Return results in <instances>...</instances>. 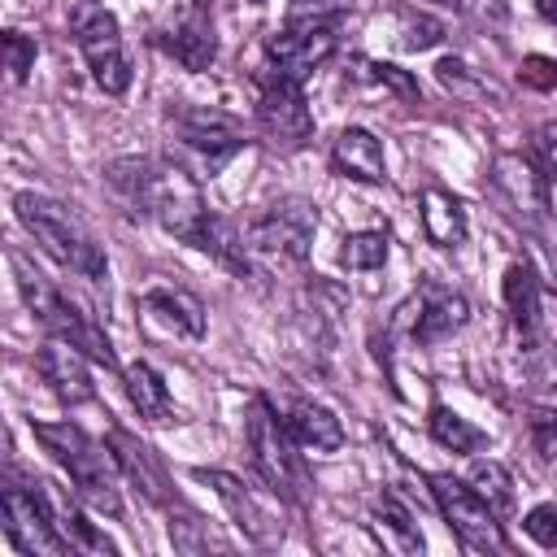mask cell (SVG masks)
I'll return each mask as SVG.
<instances>
[{
    "label": "cell",
    "instance_id": "cell-11",
    "mask_svg": "<svg viewBox=\"0 0 557 557\" xmlns=\"http://www.w3.org/2000/svg\"><path fill=\"white\" fill-rule=\"evenodd\" d=\"M74 30H78V52H83L96 87L109 96H122L131 87V57L122 48L117 17L109 9H87V13H78Z\"/></svg>",
    "mask_w": 557,
    "mask_h": 557
},
{
    "label": "cell",
    "instance_id": "cell-4",
    "mask_svg": "<svg viewBox=\"0 0 557 557\" xmlns=\"http://www.w3.org/2000/svg\"><path fill=\"white\" fill-rule=\"evenodd\" d=\"M13 213L17 222L26 226V235L52 257L61 261L65 270L83 274V278H104V252L96 244V235L52 196H39V191H17L13 196Z\"/></svg>",
    "mask_w": 557,
    "mask_h": 557
},
{
    "label": "cell",
    "instance_id": "cell-3",
    "mask_svg": "<svg viewBox=\"0 0 557 557\" xmlns=\"http://www.w3.org/2000/svg\"><path fill=\"white\" fill-rule=\"evenodd\" d=\"M9 265H13V278H17V292H22L26 309L35 313V322H39L48 335L74 344L78 352H87V357L100 361L104 370L117 366V352H113L109 335H104L87 313H78V305H74L61 287H52V278H44L17 248H9Z\"/></svg>",
    "mask_w": 557,
    "mask_h": 557
},
{
    "label": "cell",
    "instance_id": "cell-15",
    "mask_svg": "<svg viewBox=\"0 0 557 557\" xmlns=\"http://www.w3.org/2000/svg\"><path fill=\"white\" fill-rule=\"evenodd\" d=\"M157 48L165 57H174L183 70H209L213 57H218V39H213V22L205 17V4L191 0V9L183 17H174L170 26H161L157 35Z\"/></svg>",
    "mask_w": 557,
    "mask_h": 557
},
{
    "label": "cell",
    "instance_id": "cell-10",
    "mask_svg": "<svg viewBox=\"0 0 557 557\" xmlns=\"http://www.w3.org/2000/svg\"><path fill=\"white\" fill-rule=\"evenodd\" d=\"M339 48V22H283V30H274L265 39V70L305 83L331 52Z\"/></svg>",
    "mask_w": 557,
    "mask_h": 557
},
{
    "label": "cell",
    "instance_id": "cell-36",
    "mask_svg": "<svg viewBox=\"0 0 557 557\" xmlns=\"http://www.w3.org/2000/svg\"><path fill=\"white\" fill-rule=\"evenodd\" d=\"M366 74H370L379 87L396 91L400 100H418V83H413L405 70H396V65H387V61H366Z\"/></svg>",
    "mask_w": 557,
    "mask_h": 557
},
{
    "label": "cell",
    "instance_id": "cell-5",
    "mask_svg": "<svg viewBox=\"0 0 557 557\" xmlns=\"http://www.w3.org/2000/svg\"><path fill=\"white\" fill-rule=\"evenodd\" d=\"M244 435H248V453H252V466L265 479V487L292 505H305L309 500V474H305V461L296 453L300 444L292 440L287 418H278V409L265 396L248 400Z\"/></svg>",
    "mask_w": 557,
    "mask_h": 557
},
{
    "label": "cell",
    "instance_id": "cell-31",
    "mask_svg": "<svg viewBox=\"0 0 557 557\" xmlns=\"http://www.w3.org/2000/svg\"><path fill=\"white\" fill-rule=\"evenodd\" d=\"M0 52H4V70H9V83L13 87H22L26 78H30V70H35V39H26L22 30H4L0 35Z\"/></svg>",
    "mask_w": 557,
    "mask_h": 557
},
{
    "label": "cell",
    "instance_id": "cell-37",
    "mask_svg": "<svg viewBox=\"0 0 557 557\" xmlns=\"http://www.w3.org/2000/svg\"><path fill=\"white\" fill-rule=\"evenodd\" d=\"M522 531L540 544V548H557V505H535L522 518Z\"/></svg>",
    "mask_w": 557,
    "mask_h": 557
},
{
    "label": "cell",
    "instance_id": "cell-41",
    "mask_svg": "<svg viewBox=\"0 0 557 557\" xmlns=\"http://www.w3.org/2000/svg\"><path fill=\"white\" fill-rule=\"evenodd\" d=\"M535 157H540L544 174L557 183V122H544V126L535 131Z\"/></svg>",
    "mask_w": 557,
    "mask_h": 557
},
{
    "label": "cell",
    "instance_id": "cell-32",
    "mask_svg": "<svg viewBox=\"0 0 557 557\" xmlns=\"http://www.w3.org/2000/svg\"><path fill=\"white\" fill-rule=\"evenodd\" d=\"M435 78H440L448 91H457V96H487V91H492V96H500L492 83L474 78V74H470V65H466V61H457V57H444V61L435 65Z\"/></svg>",
    "mask_w": 557,
    "mask_h": 557
},
{
    "label": "cell",
    "instance_id": "cell-9",
    "mask_svg": "<svg viewBox=\"0 0 557 557\" xmlns=\"http://www.w3.org/2000/svg\"><path fill=\"white\" fill-rule=\"evenodd\" d=\"M313 231H318V209L309 200H300V196H283L261 218H252L244 239H248V252L261 257V261L300 265L309 257Z\"/></svg>",
    "mask_w": 557,
    "mask_h": 557
},
{
    "label": "cell",
    "instance_id": "cell-2",
    "mask_svg": "<svg viewBox=\"0 0 557 557\" xmlns=\"http://www.w3.org/2000/svg\"><path fill=\"white\" fill-rule=\"evenodd\" d=\"M30 431H35V440L52 453V461L70 474L78 500H87L91 509H100V513H109V518L122 513L117 457H113L109 444L91 440V435H87L78 422H70V418H65V422H35V418H30Z\"/></svg>",
    "mask_w": 557,
    "mask_h": 557
},
{
    "label": "cell",
    "instance_id": "cell-14",
    "mask_svg": "<svg viewBox=\"0 0 557 557\" xmlns=\"http://www.w3.org/2000/svg\"><path fill=\"white\" fill-rule=\"evenodd\" d=\"M409 300H413L409 339L422 344V348L444 344V339L457 335V331L466 326V318H470L466 296H461V292H448V287H440V283H426V287H422L418 296H409Z\"/></svg>",
    "mask_w": 557,
    "mask_h": 557
},
{
    "label": "cell",
    "instance_id": "cell-39",
    "mask_svg": "<svg viewBox=\"0 0 557 557\" xmlns=\"http://www.w3.org/2000/svg\"><path fill=\"white\" fill-rule=\"evenodd\" d=\"M518 78H522L527 87H535V91H553V87H557V61H553V57H522Z\"/></svg>",
    "mask_w": 557,
    "mask_h": 557
},
{
    "label": "cell",
    "instance_id": "cell-38",
    "mask_svg": "<svg viewBox=\"0 0 557 557\" xmlns=\"http://www.w3.org/2000/svg\"><path fill=\"white\" fill-rule=\"evenodd\" d=\"M531 440L540 457L557 461V409H531Z\"/></svg>",
    "mask_w": 557,
    "mask_h": 557
},
{
    "label": "cell",
    "instance_id": "cell-44",
    "mask_svg": "<svg viewBox=\"0 0 557 557\" xmlns=\"http://www.w3.org/2000/svg\"><path fill=\"white\" fill-rule=\"evenodd\" d=\"M196 4H209V0H196Z\"/></svg>",
    "mask_w": 557,
    "mask_h": 557
},
{
    "label": "cell",
    "instance_id": "cell-34",
    "mask_svg": "<svg viewBox=\"0 0 557 557\" xmlns=\"http://www.w3.org/2000/svg\"><path fill=\"white\" fill-rule=\"evenodd\" d=\"M379 518L400 535V548H409V553H422V531L413 527V518H409V509L396 500V496H383L379 500Z\"/></svg>",
    "mask_w": 557,
    "mask_h": 557
},
{
    "label": "cell",
    "instance_id": "cell-8",
    "mask_svg": "<svg viewBox=\"0 0 557 557\" xmlns=\"http://www.w3.org/2000/svg\"><path fill=\"white\" fill-rule=\"evenodd\" d=\"M431 483V496H435V509L444 513L448 531L474 548V553H505L509 540L500 531V513L470 487V479H453V474H426Z\"/></svg>",
    "mask_w": 557,
    "mask_h": 557
},
{
    "label": "cell",
    "instance_id": "cell-27",
    "mask_svg": "<svg viewBox=\"0 0 557 557\" xmlns=\"http://www.w3.org/2000/svg\"><path fill=\"white\" fill-rule=\"evenodd\" d=\"M200 252H209L213 261H222L231 274H252V252H248V239L226 222V218H218V213H209V226H205V244H200Z\"/></svg>",
    "mask_w": 557,
    "mask_h": 557
},
{
    "label": "cell",
    "instance_id": "cell-21",
    "mask_svg": "<svg viewBox=\"0 0 557 557\" xmlns=\"http://www.w3.org/2000/svg\"><path fill=\"white\" fill-rule=\"evenodd\" d=\"M39 487H44V500H48V509H52V522H57V531L65 535V544L74 548V553H117V544L96 527V522H87L83 513H78V505L57 487V483H44L39 479Z\"/></svg>",
    "mask_w": 557,
    "mask_h": 557
},
{
    "label": "cell",
    "instance_id": "cell-29",
    "mask_svg": "<svg viewBox=\"0 0 557 557\" xmlns=\"http://www.w3.org/2000/svg\"><path fill=\"white\" fill-rule=\"evenodd\" d=\"M470 487L496 509V513H509L513 509V479H509V470L500 466V461H474L470 466Z\"/></svg>",
    "mask_w": 557,
    "mask_h": 557
},
{
    "label": "cell",
    "instance_id": "cell-7",
    "mask_svg": "<svg viewBox=\"0 0 557 557\" xmlns=\"http://www.w3.org/2000/svg\"><path fill=\"white\" fill-rule=\"evenodd\" d=\"M0 527H4V540L17 553H30V557L74 553L65 544V535L57 531V522H52V509L44 500L39 479H17V470H9L4 483H0Z\"/></svg>",
    "mask_w": 557,
    "mask_h": 557
},
{
    "label": "cell",
    "instance_id": "cell-23",
    "mask_svg": "<svg viewBox=\"0 0 557 557\" xmlns=\"http://www.w3.org/2000/svg\"><path fill=\"white\" fill-rule=\"evenodd\" d=\"M287 431H292V440H296L300 448H309V453H335V448L344 444L339 418H335L326 405H318V400H296V405L287 409Z\"/></svg>",
    "mask_w": 557,
    "mask_h": 557
},
{
    "label": "cell",
    "instance_id": "cell-26",
    "mask_svg": "<svg viewBox=\"0 0 557 557\" xmlns=\"http://www.w3.org/2000/svg\"><path fill=\"white\" fill-rule=\"evenodd\" d=\"M379 26H383L387 44L400 48V52H426V48H435L444 39V26L435 17H426V13H418V9H387L379 17Z\"/></svg>",
    "mask_w": 557,
    "mask_h": 557
},
{
    "label": "cell",
    "instance_id": "cell-6",
    "mask_svg": "<svg viewBox=\"0 0 557 557\" xmlns=\"http://www.w3.org/2000/svg\"><path fill=\"white\" fill-rule=\"evenodd\" d=\"M165 135H170V161H178L196 178L222 174L226 161L244 148V135L226 113L191 109V104H174L165 113Z\"/></svg>",
    "mask_w": 557,
    "mask_h": 557
},
{
    "label": "cell",
    "instance_id": "cell-43",
    "mask_svg": "<svg viewBox=\"0 0 557 557\" xmlns=\"http://www.w3.org/2000/svg\"><path fill=\"white\" fill-rule=\"evenodd\" d=\"M252 4H265V0H252Z\"/></svg>",
    "mask_w": 557,
    "mask_h": 557
},
{
    "label": "cell",
    "instance_id": "cell-16",
    "mask_svg": "<svg viewBox=\"0 0 557 557\" xmlns=\"http://www.w3.org/2000/svg\"><path fill=\"white\" fill-rule=\"evenodd\" d=\"M35 370L39 379L52 387V396H61L65 405H83V400H96V383L87 374V352H78L74 344L65 339H48L39 352H35Z\"/></svg>",
    "mask_w": 557,
    "mask_h": 557
},
{
    "label": "cell",
    "instance_id": "cell-19",
    "mask_svg": "<svg viewBox=\"0 0 557 557\" xmlns=\"http://www.w3.org/2000/svg\"><path fill=\"white\" fill-rule=\"evenodd\" d=\"M331 165L335 174L344 178H357V183H383L387 178V157H383V144L374 131L366 126H344L331 144Z\"/></svg>",
    "mask_w": 557,
    "mask_h": 557
},
{
    "label": "cell",
    "instance_id": "cell-18",
    "mask_svg": "<svg viewBox=\"0 0 557 557\" xmlns=\"http://www.w3.org/2000/svg\"><path fill=\"white\" fill-rule=\"evenodd\" d=\"M109 448H113V457H117V470L144 492V500H152V505H170L165 470H161L157 453H152L139 435H131L126 426H109Z\"/></svg>",
    "mask_w": 557,
    "mask_h": 557
},
{
    "label": "cell",
    "instance_id": "cell-28",
    "mask_svg": "<svg viewBox=\"0 0 557 557\" xmlns=\"http://www.w3.org/2000/svg\"><path fill=\"white\" fill-rule=\"evenodd\" d=\"M426 426H431V440L440 448H448V453H479V448H487V435L474 422H466L457 409H448V405H431Z\"/></svg>",
    "mask_w": 557,
    "mask_h": 557
},
{
    "label": "cell",
    "instance_id": "cell-20",
    "mask_svg": "<svg viewBox=\"0 0 557 557\" xmlns=\"http://www.w3.org/2000/svg\"><path fill=\"white\" fill-rule=\"evenodd\" d=\"M139 313L148 322H157L161 331H174V335H187V339L205 335V305L187 287H152V292H144L139 296Z\"/></svg>",
    "mask_w": 557,
    "mask_h": 557
},
{
    "label": "cell",
    "instance_id": "cell-30",
    "mask_svg": "<svg viewBox=\"0 0 557 557\" xmlns=\"http://www.w3.org/2000/svg\"><path fill=\"white\" fill-rule=\"evenodd\" d=\"M339 261L348 270H379L387 261V231H357L344 239Z\"/></svg>",
    "mask_w": 557,
    "mask_h": 557
},
{
    "label": "cell",
    "instance_id": "cell-35",
    "mask_svg": "<svg viewBox=\"0 0 557 557\" xmlns=\"http://www.w3.org/2000/svg\"><path fill=\"white\" fill-rule=\"evenodd\" d=\"M527 235H531V244H535V252H540L544 283L557 292V222H553V218H544V222H540V226H531Z\"/></svg>",
    "mask_w": 557,
    "mask_h": 557
},
{
    "label": "cell",
    "instance_id": "cell-1",
    "mask_svg": "<svg viewBox=\"0 0 557 557\" xmlns=\"http://www.w3.org/2000/svg\"><path fill=\"white\" fill-rule=\"evenodd\" d=\"M109 187L135 209L148 213L165 235H174L178 244L200 248L205 244V226H209V209L200 196V178L187 174L178 161H148V157H117L104 170Z\"/></svg>",
    "mask_w": 557,
    "mask_h": 557
},
{
    "label": "cell",
    "instance_id": "cell-13",
    "mask_svg": "<svg viewBox=\"0 0 557 557\" xmlns=\"http://www.w3.org/2000/svg\"><path fill=\"white\" fill-rule=\"evenodd\" d=\"M257 122L270 135V144L278 148H300L313 135V113L305 104V91L296 78L283 74H261V91H257Z\"/></svg>",
    "mask_w": 557,
    "mask_h": 557
},
{
    "label": "cell",
    "instance_id": "cell-22",
    "mask_svg": "<svg viewBox=\"0 0 557 557\" xmlns=\"http://www.w3.org/2000/svg\"><path fill=\"white\" fill-rule=\"evenodd\" d=\"M418 218H422V231L431 244L440 248H457L466 239V209L457 205L453 191L444 187H422L418 196Z\"/></svg>",
    "mask_w": 557,
    "mask_h": 557
},
{
    "label": "cell",
    "instance_id": "cell-25",
    "mask_svg": "<svg viewBox=\"0 0 557 557\" xmlns=\"http://www.w3.org/2000/svg\"><path fill=\"white\" fill-rule=\"evenodd\" d=\"M122 379H126V396H131V405H135L139 418H148V422H174V396H170L165 379L148 361H131L122 370Z\"/></svg>",
    "mask_w": 557,
    "mask_h": 557
},
{
    "label": "cell",
    "instance_id": "cell-42",
    "mask_svg": "<svg viewBox=\"0 0 557 557\" xmlns=\"http://www.w3.org/2000/svg\"><path fill=\"white\" fill-rule=\"evenodd\" d=\"M535 9H540V13H544L553 26H557V0H535Z\"/></svg>",
    "mask_w": 557,
    "mask_h": 557
},
{
    "label": "cell",
    "instance_id": "cell-33",
    "mask_svg": "<svg viewBox=\"0 0 557 557\" xmlns=\"http://www.w3.org/2000/svg\"><path fill=\"white\" fill-rule=\"evenodd\" d=\"M352 9V0H292L283 22H344V13Z\"/></svg>",
    "mask_w": 557,
    "mask_h": 557
},
{
    "label": "cell",
    "instance_id": "cell-40",
    "mask_svg": "<svg viewBox=\"0 0 557 557\" xmlns=\"http://www.w3.org/2000/svg\"><path fill=\"white\" fill-rule=\"evenodd\" d=\"M435 4H444L453 13H466V17H492V22H500L509 13L505 0H435Z\"/></svg>",
    "mask_w": 557,
    "mask_h": 557
},
{
    "label": "cell",
    "instance_id": "cell-17",
    "mask_svg": "<svg viewBox=\"0 0 557 557\" xmlns=\"http://www.w3.org/2000/svg\"><path fill=\"white\" fill-rule=\"evenodd\" d=\"M196 479L209 483V487L222 496V505L231 509V518L239 522V531H244L252 544H278V540H283V522H274V518L252 500V492H248L235 474H226V470H196Z\"/></svg>",
    "mask_w": 557,
    "mask_h": 557
},
{
    "label": "cell",
    "instance_id": "cell-24",
    "mask_svg": "<svg viewBox=\"0 0 557 557\" xmlns=\"http://www.w3.org/2000/svg\"><path fill=\"white\" fill-rule=\"evenodd\" d=\"M500 296H505V309H509V322L531 335L540 326V278L527 261H509L505 265V278H500Z\"/></svg>",
    "mask_w": 557,
    "mask_h": 557
},
{
    "label": "cell",
    "instance_id": "cell-12",
    "mask_svg": "<svg viewBox=\"0 0 557 557\" xmlns=\"http://www.w3.org/2000/svg\"><path fill=\"white\" fill-rule=\"evenodd\" d=\"M492 191L500 196L505 213L522 231H531L544 218H553L548 213V174H540L535 161L522 157V152H496V161H492Z\"/></svg>",
    "mask_w": 557,
    "mask_h": 557
}]
</instances>
